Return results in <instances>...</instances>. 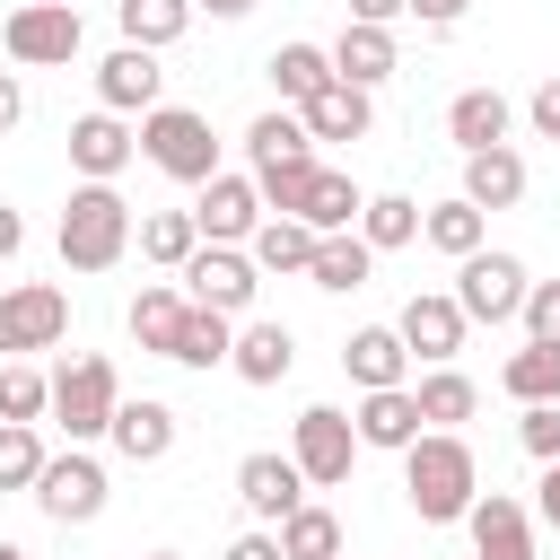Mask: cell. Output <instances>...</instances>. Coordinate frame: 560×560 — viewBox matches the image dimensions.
<instances>
[{"instance_id": "ee69618b", "label": "cell", "mask_w": 560, "mask_h": 560, "mask_svg": "<svg viewBox=\"0 0 560 560\" xmlns=\"http://www.w3.org/2000/svg\"><path fill=\"white\" fill-rule=\"evenodd\" d=\"M219 560H289V551H280V534H236Z\"/></svg>"}, {"instance_id": "7a4b0ae2", "label": "cell", "mask_w": 560, "mask_h": 560, "mask_svg": "<svg viewBox=\"0 0 560 560\" xmlns=\"http://www.w3.org/2000/svg\"><path fill=\"white\" fill-rule=\"evenodd\" d=\"M131 236H140V219H131V201L114 184H79L61 201V228H52V245H61L70 271H114L131 254Z\"/></svg>"}, {"instance_id": "5b68a950", "label": "cell", "mask_w": 560, "mask_h": 560, "mask_svg": "<svg viewBox=\"0 0 560 560\" xmlns=\"http://www.w3.org/2000/svg\"><path fill=\"white\" fill-rule=\"evenodd\" d=\"M114 411H122V376H114V359H70V368L52 376V420L70 429V446L105 438Z\"/></svg>"}, {"instance_id": "83f0119b", "label": "cell", "mask_w": 560, "mask_h": 560, "mask_svg": "<svg viewBox=\"0 0 560 560\" xmlns=\"http://www.w3.org/2000/svg\"><path fill=\"white\" fill-rule=\"evenodd\" d=\"M289 359H298L289 324H245V332H236V350H228V368H236L245 385H280V376H289Z\"/></svg>"}, {"instance_id": "d6986e66", "label": "cell", "mask_w": 560, "mask_h": 560, "mask_svg": "<svg viewBox=\"0 0 560 560\" xmlns=\"http://www.w3.org/2000/svg\"><path fill=\"white\" fill-rule=\"evenodd\" d=\"M508 122H516V105H508L499 88H464V96L446 105V140H455L464 158H472V149H499Z\"/></svg>"}, {"instance_id": "4fadbf2b", "label": "cell", "mask_w": 560, "mask_h": 560, "mask_svg": "<svg viewBox=\"0 0 560 560\" xmlns=\"http://www.w3.org/2000/svg\"><path fill=\"white\" fill-rule=\"evenodd\" d=\"M464 332H472V315L455 306V289H420V298L402 306V341H411V359H429V368H446V359L464 350Z\"/></svg>"}, {"instance_id": "5bb4252c", "label": "cell", "mask_w": 560, "mask_h": 560, "mask_svg": "<svg viewBox=\"0 0 560 560\" xmlns=\"http://www.w3.org/2000/svg\"><path fill=\"white\" fill-rule=\"evenodd\" d=\"M131 149H140V140H131V122H122V114H105V105L70 122V166H79L88 184H114V175L131 166Z\"/></svg>"}, {"instance_id": "d6a6232c", "label": "cell", "mask_w": 560, "mask_h": 560, "mask_svg": "<svg viewBox=\"0 0 560 560\" xmlns=\"http://www.w3.org/2000/svg\"><path fill=\"white\" fill-rule=\"evenodd\" d=\"M499 385H508L516 402H560V341H525V350H508Z\"/></svg>"}, {"instance_id": "7402d4cb", "label": "cell", "mask_w": 560, "mask_h": 560, "mask_svg": "<svg viewBox=\"0 0 560 560\" xmlns=\"http://www.w3.org/2000/svg\"><path fill=\"white\" fill-rule=\"evenodd\" d=\"M359 210H368V192H359L350 175L306 166V192H298V210H289V219H306L315 236H332V228H359Z\"/></svg>"}, {"instance_id": "603a6c76", "label": "cell", "mask_w": 560, "mask_h": 560, "mask_svg": "<svg viewBox=\"0 0 560 560\" xmlns=\"http://www.w3.org/2000/svg\"><path fill=\"white\" fill-rule=\"evenodd\" d=\"M332 70L350 79V88H376V79H394L402 70V52H394V26H341V44H332Z\"/></svg>"}, {"instance_id": "f35d334b", "label": "cell", "mask_w": 560, "mask_h": 560, "mask_svg": "<svg viewBox=\"0 0 560 560\" xmlns=\"http://www.w3.org/2000/svg\"><path fill=\"white\" fill-rule=\"evenodd\" d=\"M420 236H429L438 254H455V262H464V254H481V210L455 192V201H438V210L420 219Z\"/></svg>"}, {"instance_id": "277c9868", "label": "cell", "mask_w": 560, "mask_h": 560, "mask_svg": "<svg viewBox=\"0 0 560 560\" xmlns=\"http://www.w3.org/2000/svg\"><path fill=\"white\" fill-rule=\"evenodd\" d=\"M0 44H9V61H18V70H61V61H79L88 26H79V9H70V0H26V9H9Z\"/></svg>"}, {"instance_id": "ab89813d", "label": "cell", "mask_w": 560, "mask_h": 560, "mask_svg": "<svg viewBox=\"0 0 560 560\" xmlns=\"http://www.w3.org/2000/svg\"><path fill=\"white\" fill-rule=\"evenodd\" d=\"M44 411H52V376L0 368V420H44Z\"/></svg>"}, {"instance_id": "ba28073f", "label": "cell", "mask_w": 560, "mask_h": 560, "mask_svg": "<svg viewBox=\"0 0 560 560\" xmlns=\"http://www.w3.org/2000/svg\"><path fill=\"white\" fill-rule=\"evenodd\" d=\"M254 289H262V262H254L245 245H201V254L184 262V298H192V306L245 315V306H254Z\"/></svg>"}, {"instance_id": "6da1fadb", "label": "cell", "mask_w": 560, "mask_h": 560, "mask_svg": "<svg viewBox=\"0 0 560 560\" xmlns=\"http://www.w3.org/2000/svg\"><path fill=\"white\" fill-rule=\"evenodd\" d=\"M402 499L420 508V525H455L472 499H481V464L455 429H420L402 446Z\"/></svg>"}, {"instance_id": "e0dca14e", "label": "cell", "mask_w": 560, "mask_h": 560, "mask_svg": "<svg viewBox=\"0 0 560 560\" xmlns=\"http://www.w3.org/2000/svg\"><path fill=\"white\" fill-rule=\"evenodd\" d=\"M464 525H472V551H481V560H534V516H525L508 490H481V499L464 508Z\"/></svg>"}, {"instance_id": "ac0fdd59", "label": "cell", "mask_w": 560, "mask_h": 560, "mask_svg": "<svg viewBox=\"0 0 560 560\" xmlns=\"http://www.w3.org/2000/svg\"><path fill=\"white\" fill-rule=\"evenodd\" d=\"M350 420H359V446H394V455H402V446L429 429L411 385H376V394H359V411H350Z\"/></svg>"}, {"instance_id": "74e56055", "label": "cell", "mask_w": 560, "mask_h": 560, "mask_svg": "<svg viewBox=\"0 0 560 560\" xmlns=\"http://www.w3.org/2000/svg\"><path fill=\"white\" fill-rule=\"evenodd\" d=\"M44 438H35V420H0V490H35L44 481Z\"/></svg>"}, {"instance_id": "f5cc1de1", "label": "cell", "mask_w": 560, "mask_h": 560, "mask_svg": "<svg viewBox=\"0 0 560 560\" xmlns=\"http://www.w3.org/2000/svg\"><path fill=\"white\" fill-rule=\"evenodd\" d=\"M149 560H175V551H149Z\"/></svg>"}, {"instance_id": "c3c4849f", "label": "cell", "mask_w": 560, "mask_h": 560, "mask_svg": "<svg viewBox=\"0 0 560 560\" xmlns=\"http://www.w3.org/2000/svg\"><path fill=\"white\" fill-rule=\"evenodd\" d=\"M18 114H26V88L0 70V131H18Z\"/></svg>"}, {"instance_id": "f546056e", "label": "cell", "mask_w": 560, "mask_h": 560, "mask_svg": "<svg viewBox=\"0 0 560 560\" xmlns=\"http://www.w3.org/2000/svg\"><path fill=\"white\" fill-rule=\"evenodd\" d=\"M262 70H271V88H280V96H289V105H306V96H315V88H332V79H341V70H332V52H324V44H280V52H271V61H262Z\"/></svg>"}, {"instance_id": "484cf974", "label": "cell", "mask_w": 560, "mask_h": 560, "mask_svg": "<svg viewBox=\"0 0 560 560\" xmlns=\"http://www.w3.org/2000/svg\"><path fill=\"white\" fill-rule=\"evenodd\" d=\"M368 271H376V245L359 236V228H332V236H315V289H368Z\"/></svg>"}, {"instance_id": "bcb514c9", "label": "cell", "mask_w": 560, "mask_h": 560, "mask_svg": "<svg viewBox=\"0 0 560 560\" xmlns=\"http://www.w3.org/2000/svg\"><path fill=\"white\" fill-rule=\"evenodd\" d=\"M464 9H472V0H411V18H420V26H455Z\"/></svg>"}, {"instance_id": "52a82bcc", "label": "cell", "mask_w": 560, "mask_h": 560, "mask_svg": "<svg viewBox=\"0 0 560 560\" xmlns=\"http://www.w3.org/2000/svg\"><path fill=\"white\" fill-rule=\"evenodd\" d=\"M525 262L516 254H464L455 262V306L472 315V324H508V315H525Z\"/></svg>"}, {"instance_id": "681fc988", "label": "cell", "mask_w": 560, "mask_h": 560, "mask_svg": "<svg viewBox=\"0 0 560 560\" xmlns=\"http://www.w3.org/2000/svg\"><path fill=\"white\" fill-rule=\"evenodd\" d=\"M18 245H26V219L0 201V262H18Z\"/></svg>"}, {"instance_id": "30bf717a", "label": "cell", "mask_w": 560, "mask_h": 560, "mask_svg": "<svg viewBox=\"0 0 560 560\" xmlns=\"http://www.w3.org/2000/svg\"><path fill=\"white\" fill-rule=\"evenodd\" d=\"M35 508L52 516V525H88V516H105V464L96 455H52L44 464V481H35Z\"/></svg>"}, {"instance_id": "ffe728a7", "label": "cell", "mask_w": 560, "mask_h": 560, "mask_svg": "<svg viewBox=\"0 0 560 560\" xmlns=\"http://www.w3.org/2000/svg\"><path fill=\"white\" fill-rule=\"evenodd\" d=\"M245 158H254V175H271V166H306V158H315L306 114H298V105H289V114H254V122H245Z\"/></svg>"}, {"instance_id": "b9f144b4", "label": "cell", "mask_w": 560, "mask_h": 560, "mask_svg": "<svg viewBox=\"0 0 560 560\" xmlns=\"http://www.w3.org/2000/svg\"><path fill=\"white\" fill-rule=\"evenodd\" d=\"M525 341H560V280L525 289Z\"/></svg>"}, {"instance_id": "d590c367", "label": "cell", "mask_w": 560, "mask_h": 560, "mask_svg": "<svg viewBox=\"0 0 560 560\" xmlns=\"http://www.w3.org/2000/svg\"><path fill=\"white\" fill-rule=\"evenodd\" d=\"M280 551L289 560H341V516L332 508H289L280 516Z\"/></svg>"}, {"instance_id": "9c48e42d", "label": "cell", "mask_w": 560, "mask_h": 560, "mask_svg": "<svg viewBox=\"0 0 560 560\" xmlns=\"http://www.w3.org/2000/svg\"><path fill=\"white\" fill-rule=\"evenodd\" d=\"M70 332V298L52 280H18L0 289V350H52Z\"/></svg>"}, {"instance_id": "60d3db41", "label": "cell", "mask_w": 560, "mask_h": 560, "mask_svg": "<svg viewBox=\"0 0 560 560\" xmlns=\"http://www.w3.org/2000/svg\"><path fill=\"white\" fill-rule=\"evenodd\" d=\"M516 438H525V455H534V464H560V402H525Z\"/></svg>"}, {"instance_id": "4316f807", "label": "cell", "mask_w": 560, "mask_h": 560, "mask_svg": "<svg viewBox=\"0 0 560 560\" xmlns=\"http://www.w3.org/2000/svg\"><path fill=\"white\" fill-rule=\"evenodd\" d=\"M184 315H192V298L149 280V289L131 298V341H140V350H158V359H175V332H184Z\"/></svg>"}, {"instance_id": "3957f363", "label": "cell", "mask_w": 560, "mask_h": 560, "mask_svg": "<svg viewBox=\"0 0 560 560\" xmlns=\"http://www.w3.org/2000/svg\"><path fill=\"white\" fill-rule=\"evenodd\" d=\"M140 149H149V166L175 175V184H210V175H219L210 114H192V105H149V114H140Z\"/></svg>"}, {"instance_id": "cb8c5ba5", "label": "cell", "mask_w": 560, "mask_h": 560, "mask_svg": "<svg viewBox=\"0 0 560 560\" xmlns=\"http://www.w3.org/2000/svg\"><path fill=\"white\" fill-rule=\"evenodd\" d=\"M306 131L315 140H368V122H376V105H368V88H350V79H332V88H315L306 105Z\"/></svg>"}, {"instance_id": "f1b7e54d", "label": "cell", "mask_w": 560, "mask_h": 560, "mask_svg": "<svg viewBox=\"0 0 560 560\" xmlns=\"http://www.w3.org/2000/svg\"><path fill=\"white\" fill-rule=\"evenodd\" d=\"M245 254H254L262 271H315V228H306V219H280V210H271V219H262V228L245 236Z\"/></svg>"}, {"instance_id": "9a60e30c", "label": "cell", "mask_w": 560, "mask_h": 560, "mask_svg": "<svg viewBox=\"0 0 560 560\" xmlns=\"http://www.w3.org/2000/svg\"><path fill=\"white\" fill-rule=\"evenodd\" d=\"M341 368H350V385H359V394L402 385V376H411V341H402V324H359V332L341 341Z\"/></svg>"}, {"instance_id": "f6af8a7d", "label": "cell", "mask_w": 560, "mask_h": 560, "mask_svg": "<svg viewBox=\"0 0 560 560\" xmlns=\"http://www.w3.org/2000/svg\"><path fill=\"white\" fill-rule=\"evenodd\" d=\"M350 18L359 26H394V18H411V0H350Z\"/></svg>"}, {"instance_id": "8992f818", "label": "cell", "mask_w": 560, "mask_h": 560, "mask_svg": "<svg viewBox=\"0 0 560 560\" xmlns=\"http://www.w3.org/2000/svg\"><path fill=\"white\" fill-rule=\"evenodd\" d=\"M289 455H298L306 490H341V481H350V464H359V420H350V411H332V402H306V411H298V429H289Z\"/></svg>"}, {"instance_id": "816d5d0a", "label": "cell", "mask_w": 560, "mask_h": 560, "mask_svg": "<svg viewBox=\"0 0 560 560\" xmlns=\"http://www.w3.org/2000/svg\"><path fill=\"white\" fill-rule=\"evenodd\" d=\"M0 560H26V551H18V542H0Z\"/></svg>"}, {"instance_id": "4dcf8cb0", "label": "cell", "mask_w": 560, "mask_h": 560, "mask_svg": "<svg viewBox=\"0 0 560 560\" xmlns=\"http://www.w3.org/2000/svg\"><path fill=\"white\" fill-rule=\"evenodd\" d=\"M140 254H149L158 271H184V262L201 254V219H192V210H149V219H140Z\"/></svg>"}, {"instance_id": "7bdbcfd3", "label": "cell", "mask_w": 560, "mask_h": 560, "mask_svg": "<svg viewBox=\"0 0 560 560\" xmlns=\"http://www.w3.org/2000/svg\"><path fill=\"white\" fill-rule=\"evenodd\" d=\"M525 122H534L542 140H560V79H542V88L525 96Z\"/></svg>"}, {"instance_id": "1f68e13d", "label": "cell", "mask_w": 560, "mask_h": 560, "mask_svg": "<svg viewBox=\"0 0 560 560\" xmlns=\"http://www.w3.org/2000/svg\"><path fill=\"white\" fill-rule=\"evenodd\" d=\"M228 350H236V315L192 306V315H184V332H175V368H228Z\"/></svg>"}, {"instance_id": "7dc6e473", "label": "cell", "mask_w": 560, "mask_h": 560, "mask_svg": "<svg viewBox=\"0 0 560 560\" xmlns=\"http://www.w3.org/2000/svg\"><path fill=\"white\" fill-rule=\"evenodd\" d=\"M534 490H542V499H534V508H542V525L560 534V464H542V481H534Z\"/></svg>"}, {"instance_id": "8fae6325", "label": "cell", "mask_w": 560, "mask_h": 560, "mask_svg": "<svg viewBox=\"0 0 560 560\" xmlns=\"http://www.w3.org/2000/svg\"><path fill=\"white\" fill-rule=\"evenodd\" d=\"M262 210H271L262 184H254V175H228V166H219V175L201 184V201H192V219H201L210 245H245V236L262 228Z\"/></svg>"}, {"instance_id": "f907efd6", "label": "cell", "mask_w": 560, "mask_h": 560, "mask_svg": "<svg viewBox=\"0 0 560 560\" xmlns=\"http://www.w3.org/2000/svg\"><path fill=\"white\" fill-rule=\"evenodd\" d=\"M192 9H210V18H245L254 0H192Z\"/></svg>"}, {"instance_id": "e575fe53", "label": "cell", "mask_w": 560, "mask_h": 560, "mask_svg": "<svg viewBox=\"0 0 560 560\" xmlns=\"http://www.w3.org/2000/svg\"><path fill=\"white\" fill-rule=\"evenodd\" d=\"M359 236H368L376 254L411 245V236H420V201H411V192H368V210H359Z\"/></svg>"}, {"instance_id": "d4e9b609", "label": "cell", "mask_w": 560, "mask_h": 560, "mask_svg": "<svg viewBox=\"0 0 560 560\" xmlns=\"http://www.w3.org/2000/svg\"><path fill=\"white\" fill-rule=\"evenodd\" d=\"M105 438H114V455H122V464H158V455L175 446V411L140 394V402H122V411H114V429H105Z\"/></svg>"}, {"instance_id": "8d00e7d4", "label": "cell", "mask_w": 560, "mask_h": 560, "mask_svg": "<svg viewBox=\"0 0 560 560\" xmlns=\"http://www.w3.org/2000/svg\"><path fill=\"white\" fill-rule=\"evenodd\" d=\"M411 394H420V420H429V429H455V420H472V402H481L472 376H455V368H429Z\"/></svg>"}, {"instance_id": "44dd1931", "label": "cell", "mask_w": 560, "mask_h": 560, "mask_svg": "<svg viewBox=\"0 0 560 560\" xmlns=\"http://www.w3.org/2000/svg\"><path fill=\"white\" fill-rule=\"evenodd\" d=\"M464 201L472 210H516L525 201V158L499 140V149H472L464 158Z\"/></svg>"}, {"instance_id": "836d02e7", "label": "cell", "mask_w": 560, "mask_h": 560, "mask_svg": "<svg viewBox=\"0 0 560 560\" xmlns=\"http://www.w3.org/2000/svg\"><path fill=\"white\" fill-rule=\"evenodd\" d=\"M114 18H122V44H149V52H166V44L192 26V0H114Z\"/></svg>"}, {"instance_id": "2e32d148", "label": "cell", "mask_w": 560, "mask_h": 560, "mask_svg": "<svg viewBox=\"0 0 560 560\" xmlns=\"http://www.w3.org/2000/svg\"><path fill=\"white\" fill-rule=\"evenodd\" d=\"M236 499H245L262 525H280L289 508H306V472H298V455H245V464H236Z\"/></svg>"}, {"instance_id": "7c38bea8", "label": "cell", "mask_w": 560, "mask_h": 560, "mask_svg": "<svg viewBox=\"0 0 560 560\" xmlns=\"http://www.w3.org/2000/svg\"><path fill=\"white\" fill-rule=\"evenodd\" d=\"M96 96H105V114H149V105L166 96L158 52H149V44H114V52L96 61Z\"/></svg>"}]
</instances>
